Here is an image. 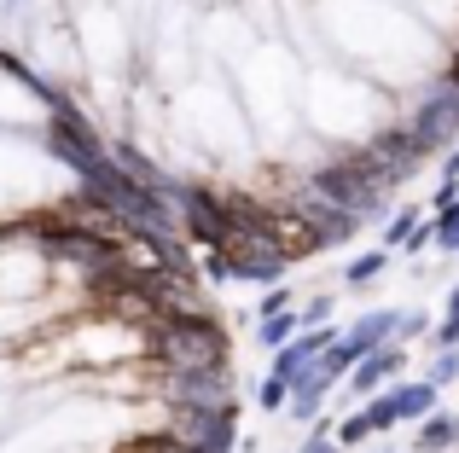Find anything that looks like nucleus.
Listing matches in <instances>:
<instances>
[{
    "label": "nucleus",
    "mask_w": 459,
    "mask_h": 453,
    "mask_svg": "<svg viewBox=\"0 0 459 453\" xmlns=\"http://www.w3.org/2000/svg\"><path fill=\"white\" fill-rule=\"evenodd\" d=\"M152 349L163 355L175 372H215V366H221V331L192 314V320H175V326L157 331Z\"/></svg>",
    "instance_id": "1"
},
{
    "label": "nucleus",
    "mask_w": 459,
    "mask_h": 453,
    "mask_svg": "<svg viewBox=\"0 0 459 453\" xmlns=\"http://www.w3.org/2000/svg\"><path fill=\"white\" fill-rule=\"evenodd\" d=\"M448 436H454V424H448V419H437V424H430V431H425V442L437 448V442H448Z\"/></svg>",
    "instance_id": "3"
},
{
    "label": "nucleus",
    "mask_w": 459,
    "mask_h": 453,
    "mask_svg": "<svg viewBox=\"0 0 459 453\" xmlns=\"http://www.w3.org/2000/svg\"><path fill=\"white\" fill-rule=\"evenodd\" d=\"M454 76H459V58H454Z\"/></svg>",
    "instance_id": "5"
},
{
    "label": "nucleus",
    "mask_w": 459,
    "mask_h": 453,
    "mask_svg": "<svg viewBox=\"0 0 459 453\" xmlns=\"http://www.w3.org/2000/svg\"><path fill=\"white\" fill-rule=\"evenodd\" d=\"M442 331H448V338H459V296H454V314H448V326H442Z\"/></svg>",
    "instance_id": "4"
},
{
    "label": "nucleus",
    "mask_w": 459,
    "mask_h": 453,
    "mask_svg": "<svg viewBox=\"0 0 459 453\" xmlns=\"http://www.w3.org/2000/svg\"><path fill=\"white\" fill-rule=\"evenodd\" d=\"M140 453H192V448H180L175 436H157V442H134Z\"/></svg>",
    "instance_id": "2"
}]
</instances>
